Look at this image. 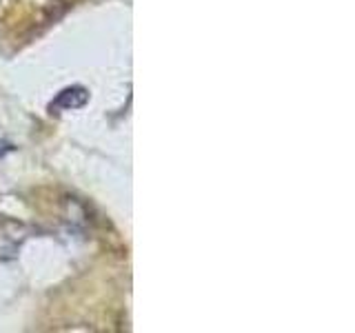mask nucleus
Segmentation results:
<instances>
[{
	"mask_svg": "<svg viewBox=\"0 0 355 333\" xmlns=\"http://www.w3.org/2000/svg\"><path fill=\"white\" fill-rule=\"evenodd\" d=\"M87 100H89L87 89L71 87V89H64V92L58 98H55V103H51V109H64V111L78 109V107H83Z\"/></svg>",
	"mask_w": 355,
	"mask_h": 333,
	"instance_id": "1",
	"label": "nucleus"
}]
</instances>
